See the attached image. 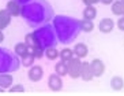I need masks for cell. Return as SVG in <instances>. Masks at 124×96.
<instances>
[{
	"label": "cell",
	"instance_id": "1",
	"mask_svg": "<svg viewBox=\"0 0 124 96\" xmlns=\"http://www.w3.org/2000/svg\"><path fill=\"white\" fill-rule=\"evenodd\" d=\"M80 66H82L80 58L74 55L70 60H67V76H70L72 80L79 78L80 77Z\"/></svg>",
	"mask_w": 124,
	"mask_h": 96
},
{
	"label": "cell",
	"instance_id": "2",
	"mask_svg": "<svg viewBox=\"0 0 124 96\" xmlns=\"http://www.w3.org/2000/svg\"><path fill=\"white\" fill-rule=\"evenodd\" d=\"M48 86L51 91L53 92H59V91H62L63 89V80L62 77L59 76V74H51L49 78H48Z\"/></svg>",
	"mask_w": 124,
	"mask_h": 96
},
{
	"label": "cell",
	"instance_id": "3",
	"mask_svg": "<svg viewBox=\"0 0 124 96\" xmlns=\"http://www.w3.org/2000/svg\"><path fill=\"white\" fill-rule=\"evenodd\" d=\"M27 77H29L30 81L38 82L44 77V69L38 65H33V66H30V70L27 71Z\"/></svg>",
	"mask_w": 124,
	"mask_h": 96
},
{
	"label": "cell",
	"instance_id": "4",
	"mask_svg": "<svg viewBox=\"0 0 124 96\" xmlns=\"http://www.w3.org/2000/svg\"><path fill=\"white\" fill-rule=\"evenodd\" d=\"M90 67H91V71H93V76L94 77H101L102 74L105 73V65L101 59L95 58L90 62Z\"/></svg>",
	"mask_w": 124,
	"mask_h": 96
},
{
	"label": "cell",
	"instance_id": "5",
	"mask_svg": "<svg viewBox=\"0 0 124 96\" xmlns=\"http://www.w3.org/2000/svg\"><path fill=\"white\" fill-rule=\"evenodd\" d=\"M6 10L8 11V14L11 15V17H18L21 15L22 10H21V4H19L18 0H10L6 6Z\"/></svg>",
	"mask_w": 124,
	"mask_h": 96
},
{
	"label": "cell",
	"instance_id": "6",
	"mask_svg": "<svg viewBox=\"0 0 124 96\" xmlns=\"http://www.w3.org/2000/svg\"><path fill=\"white\" fill-rule=\"evenodd\" d=\"M98 29L101 33H110L113 29H115V22H113V19L110 18H104L100 21L98 23Z\"/></svg>",
	"mask_w": 124,
	"mask_h": 96
},
{
	"label": "cell",
	"instance_id": "7",
	"mask_svg": "<svg viewBox=\"0 0 124 96\" xmlns=\"http://www.w3.org/2000/svg\"><path fill=\"white\" fill-rule=\"evenodd\" d=\"M80 77L83 81H91L93 80V71H91L90 67V62H82V66H80Z\"/></svg>",
	"mask_w": 124,
	"mask_h": 96
},
{
	"label": "cell",
	"instance_id": "8",
	"mask_svg": "<svg viewBox=\"0 0 124 96\" xmlns=\"http://www.w3.org/2000/svg\"><path fill=\"white\" fill-rule=\"evenodd\" d=\"M74 51V55L78 56V58H86V56L89 55V48L86 44H83V43H78V44H75V47L72 48Z\"/></svg>",
	"mask_w": 124,
	"mask_h": 96
},
{
	"label": "cell",
	"instance_id": "9",
	"mask_svg": "<svg viewBox=\"0 0 124 96\" xmlns=\"http://www.w3.org/2000/svg\"><path fill=\"white\" fill-rule=\"evenodd\" d=\"M11 15L8 14V11L4 8V10H0V30H4L10 23H11Z\"/></svg>",
	"mask_w": 124,
	"mask_h": 96
},
{
	"label": "cell",
	"instance_id": "10",
	"mask_svg": "<svg viewBox=\"0 0 124 96\" xmlns=\"http://www.w3.org/2000/svg\"><path fill=\"white\" fill-rule=\"evenodd\" d=\"M12 84H14V77H12L11 74L0 73V86H1V88L8 89Z\"/></svg>",
	"mask_w": 124,
	"mask_h": 96
},
{
	"label": "cell",
	"instance_id": "11",
	"mask_svg": "<svg viewBox=\"0 0 124 96\" xmlns=\"http://www.w3.org/2000/svg\"><path fill=\"white\" fill-rule=\"evenodd\" d=\"M27 54H31L34 58H38L41 59L44 56V48L41 47V44H34V45H29V49H27Z\"/></svg>",
	"mask_w": 124,
	"mask_h": 96
},
{
	"label": "cell",
	"instance_id": "12",
	"mask_svg": "<svg viewBox=\"0 0 124 96\" xmlns=\"http://www.w3.org/2000/svg\"><path fill=\"white\" fill-rule=\"evenodd\" d=\"M110 88H112L113 91H116V92L121 91V89L124 88V80L120 77V76L112 77V80H110Z\"/></svg>",
	"mask_w": 124,
	"mask_h": 96
},
{
	"label": "cell",
	"instance_id": "13",
	"mask_svg": "<svg viewBox=\"0 0 124 96\" xmlns=\"http://www.w3.org/2000/svg\"><path fill=\"white\" fill-rule=\"evenodd\" d=\"M27 49H29V45L26 44V43H16L14 47V52L16 56H25L27 54Z\"/></svg>",
	"mask_w": 124,
	"mask_h": 96
},
{
	"label": "cell",
	"instance_id": "14",
	"mask_svg": "<svg viewBox=\"0 0 124 96\" xmlns=\"http://www.w3.org/2000/svg\"><path fill=\"white\" fill-rule=\"evenodd\" d=\"M95 17H97V8H95L94 6H86L85 10H83V18L94 21Z\"/></svg>",
	"mask_w": 124,
	"mask_h": 96
},
{
	"label": "cell",
	"instance_id": "15",
	"mask_svg": "<svg viewBox=\"0 0 124 96\" xmlns=\"http://www.w3.org/2000/svg\"><path fill=\"white\" fill-rule=\"evenodd\" d=\"M79 28L83 32H86V33H90V32H93V29H94V22L91 21V19H82L79 22Z\"/></svg>",
	"mask_w": 124,
	"mask_h": 96
},
{
	"label": "cell",
	"instance_id": "16",
	"mask_svg": "<svg viewBox=\"0 0 124 96\" xmlns=\"http://www.w3.org/2000/svg\"><path fill=\"white\" fill-rule=\"evenodd\" d=\"M112 7H110V10H112V14L117 15V17H121L123 15V11H124V4L121 3L120 0L119 1H113L112 4H110Z\"/></svg>",
	"mask_w": 124,
	"mask_h": 96
},
{
	"label": "cell",
	"instance_id": "17",
	"mask_svg": "<svg viewBox=\"0 0 124 96\" xmlns=\"http://www.w3.org/2000/svg\"><path fill=\"white\" fill-rule=\"evenodd\" d=\"M59 49H56L55 47H48L46 49H44V55L46 56L49 60H56L59 58Z\"/></svg>",
	"mask_w": 124,
	"mask_h": 96
},
{
	"label": "cell",
	"instance_id": "18",
	"mask_svg": "<svg viewBox=\"0 0 124 96\" xmlns=\"http://www.w3.org/2000/svg\"><path fill=\"white\" fill-rule=\"evenodd\" d=\"M55 73L59 74L60 77H64L67 76V62L62 60V62H57L55 65Z\"/></svg>",
	"mask_w": 124,
	"mask_h": 96
},
{
	"label": "cell",
	"instance_id": "19",
	"mask_svg": "<svg viewBox=\"0 0 124 96\" xmlns=\"http://www.w3.org/2000/svg\"><path fill=\"white\" fill-rule=\"evenodd\" d=\"M59 56H60L62 60L67 62V60H70L74 56V51L71 49V48H64V49H62V51L59 52Z\"/></svg>",
	"mask_w": 124,
	"mask_h": 96
},
{
	"label": "cell",
	"instance_id": "20",
	"mask_svg": "<svg viewBox=\"0 0 124 96\" xmlns=\"http://www.w3.org/2000/svg\"><path fill=\"white\" fill-rule=\"evenodd\" d=\"M34 58L31 54H26L25 56H22V66L25 67H30V66H33V63H34Z\"/></svg>",
	"mask_w": 124,
	"mask_h": 96
},
{
	"label": "cell",
	"instance_id": "21",
	"mask_svg": "<svg viewBox=\"0 0 124 96\" xmlns=\"http://www.w3.org/2000/svg\"><path fill=\"white\" fill-rule=\"evenodd\" d=\"M25 43L27 45H34V44H40V41L36 38V33H29L25 36Z\"/></svg>",
	"mask_w": 124,
	"mask_h": 96
},
{
	"label": "cell",
	"instance_id": "22",
	"mask_svg": "<svg viewBox=\"0 0 124 96\" xmlns=\"http://www.w3.org/2000/svg\"><path fill=\"white\" fill-rule=\"evenodd\" d=\"M8 91L10 92H25V86H23L22 84H12L10 88H8Z\"/></svg>",
	"mask_w": 124,
	"mask_h": 96
},
{
	"label": "cell",
	"instance_id": "23",
	"mask_svg": "<svg viewBox=\"0 0 124 96\" xmlns=\"http://www.w3.org/2000/svg\"><path fill=\"white\" fill-rule=\"evenodd\" d=\"M117 28L124 32V15H121V18H119V21H117Z\"/></svg>",
	"mask_w": 124,
	"mask_h": 96
},
{
	"label": "cell",
	"instance_id": "24",
	"mask_svg": "<svg viewBox=\"0 0 124 96\" xmlns=\"http://www.w3.org/2000/svg\"><path fill=\"white\" fill-rule=\"evenodd\" d=\"M86 6H94V4L100 3V0H82Z\"/></svg>",
	"mask_w": 124,
	"mask_h": 96
},
{
	"label": "cell",
	"instance_id": "25",
	"mask_svg": "<svg viewBox=\"0 0 124 96\" xmlns=\"http://www.w3.org/2000/svg\"><path fill=\"white\" fill-rule=\"evenodd\" d=\"M115 0H100V3H102V4H105V6H109V4H112Z\"/></svg>",
	"mask_w": 124,
	"mask_h": 96
},
{
	"label": "cell",
	"instance_id": "26",
	"mask_svg": "<svg viewBox=\"0 0 124 96\" xmlns=\"http://www.w3.org/2000/svg\"><path fill=\"white\" fill-rule=\"evenodd\" d=\"M4 40V34H3V30H0V43Z\"/></svg>",
	"mask_w": 124,
	"mask_h": 96
},
{
	"label": "cell",
	"instance_id": "27",
	"mask_svg": "<svg viewBox=\"0 0 124 96\" xmlns=\"http://www.w3.org/2000/svg\"><path fill=\"white\" fill-rule=\"evenodd\" d=\"M4 91H6V89H3L1 86H0V92H4Z\"/></svg>",
	"mask_w": 124,
	"mask_h": 96
},
{
	"label": "cell",
	"instance_id": "28",
	"mask_svg": "<svg viewBox=\"0 0 124 96\" xmlns=\"http://www.w3.org/2000/svg\"><path fill=\"white\" fill-rule=\"evenodd\" d=\"M120 1H121V3H123V4H124V0H120Z\"/></svg>",
	"mask_w": 124,
	"mask_h": 96
},
{
	"label": "cell",
	"instance_id": "29",
	"mask_svg": "<svg viewBox=\"0 0 124 96\" xmlns=\"http://www.w3.org/2000/svg\"><path fill=\"white\" fill-rule=\"evenodd\" d=\"M123 15H124V11H123Z\"/></svg>",
	"mask_w": 124,
	"mask_h": 96
}]
</instances>
